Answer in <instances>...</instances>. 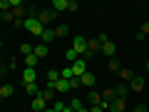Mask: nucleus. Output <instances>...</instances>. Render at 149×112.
I'll list each match as a JSON object with an SVG mask.
<instances>
[{"instance_id": "7ed1b4c3", "label": "nucleus", "mask_w": 149, "mask_h": 112, "mask_svg": "<svg viewBox=\"0 0 149 112\" xmlns=\"http://www.w3.org/2000/svg\"><path fill=\"white\" fill-rule=\"evenodd\" d=\"M70 50H74V55H82L85 57V52H87V40L82 35H74V43H72V48Z\"/></svg>"}, {"instance_id": "ea45409f", "label": "nucleus", "mask_w": 149, "mask_h": 112, "mask_svg": "<svg viewBox=\"0 0 149 112\" xmlns=\"http://www.w3.org/2000/svg\"><path fill=\"white\" fill-rule=\"evenodd\" d=\"M80 112H90V110H87V107H82V110H80Z\"/></svg>"}, {"instance_id": "4c0bfd02", "label": "nucleus", "mask_w": 149, "mask_h": 112, "mask_svg": "<svg viewBox=\"0 0 149 112\" xmlns=\"http://www.w3.org/2000/svg\"><path fill=\"white\" fill-rule=\"evenodd\" d=\"M3 75H5V67H0V80H3Z\"/></svg>"}, {"instance_id": "f257e3e1", "label": "nucleus", "mask_w": 149, "mask_h": 112, "mask_svg": "<svg viewBox=\"0 0 149 112\" xmlns=\"http://www.w3.org/2000/svg\"><path fill=\"white\" fill-rule=\"evenodd\" d=\"M22 27H25V30L30 32V35H37V37L42 35V30H45V27L40 25V20H37L35 15H27V18H22Z\"/></svg>"}, {"instance_id": "7c9ffc66", "label": "nucleus", "mask_w": 149, "mask_h": 112, "mask_svg": "<svg viewBox=\"0 0 149 112\" xmlns=\"http://www.w3.org/2000/svg\"><path fill=\"white\" fill-rule=\"evenodd\" d=\"M3 20H5V22H10V20H15V15H13V10H8V13H3Z\"/></svg>"}, {"instance_id": "39448f33", "label": "nucleus", "mask_w": 149, "mask_h": 112, "mask_svg": "<svg viewBox=\"0 0 149 112\" xmlns=\"http://www.w3.org/2000/svg\"><path fill=\"white\" fill-rule=\"evenodd\" d=\"M85 72H87V60L85 57H77L74 65H72V75H74V77H82Z\"/></svg>"}, {"instance_id": "6e6552de", "label": "nucleus", "mask_w": 149, "mask_h": 112, "mask_svg": "<svg viewBox=\"0 0 149 112\" xmlns=\"http://www.w3.org/2000/svg\"><path fill=\"white\" fill-rule=\"evenodd\" d=\"M30 107H32V112H45V110H47V102L37 95V97H32V105Z\"/></svg>"}, {"instance_id": "c85d7f7f", "label": "nucleus", "mask_w": 149, "mask_h": 112, "mask_svg": "<svg viewBox=\"0 0 149 112\" xmlns=\"http://www.w3.org/2000/svg\"><path fill=\"white\" fill-rule=\"evenodd\" d=\"M0 10H3V13L10 10V0H0Z\"/></svg>"}, {"instance_id": "e433bc0d", "label": "nucleus", "mask_w": 149, "mask_h": 112, "mask_svg": "<svg viewBox=\"0 0 149 112\" xmlns=\"http://www.w3.org/2000/svg\"><path fill=\"white\" fill-rule=\"evenodd\" d=\"M134 112H147V107H144V105H137V107H134Z\"/></svg>"}, {"instance_id": "37998d69", "label": "nucleus", "mask_w": 149, "mask_h": 112, "mask_svg": "<svg viewBox=\"0 0 149 112\" xmlns=\"http://www.w3.org/2000/svg\"><path fill=\"white\" fill-rule=\"evenodd\" d=\"M0 60H3V55H0Z\"/></svg>"}, {"instance_id": "79ce46f5", "label": "nucleus", "mask_w": 149, "mask_h": 112, "mask_svg": "<svg viewBox=\"0 0 149 112\" xmlns=\"http://www.w3.org/2000/svg\"><path fill=\"white\" fill-rule=\"evenodd\" d=\"M0 102H3V97H0Z\"/></svg>"}, {"instance_id": "b1692460", "label": "nucleus", "mask_w": 149, "mask_h": 112, "mask_svg": "<svg viewBox=\"0 0 149 112\" xmlns=\"http://www.w3.org/2000/svg\"><path fill=\"white\" fill-rule=\"evenodd\" d=\"M70 107H72V112H80L82 110V100H80V97H74V100L70 102Z\"/></svg>"}, {"instance_id": "f704fd0d", "label": "nucleus", "mask_w": 149, "mask_h": 112, "mask_svg": "<svg viewBox=\"0 0 149 112\" xmlns=\"http://www.w3.org/2000/svg\"><path fill=\"white\" fill-rule=\"evenodd\" d=\"M67 60H72V62L77 60V55H74V50H67Z\"/></svg>"}, {"instance_id": "a19ab883", "label": "nucleus", "mask_w": 149, "mask_h": 112, "mask_svg": "<svg viewBox=\"0 0 149 112\" xmlns=\"http://www.w3.org/2000/svg\"><path fill=\"white\" fill-rule=\"evenodd\" d=\"M147 70H149V62H147Z\"/></svg>"}, {"instance_id": "f3484780", "label": "nucleus", "mask_w": 149, "mask_h": 112, "mask_svg": "<svg viewBox=\"0 0 149 112\" xmlns=\"http://www.w3.org/2000/svg\"><path fill=\"white\" fill-rule=\"evenodd\" d=\"M13 85H0V97H3V100H8V97H13Z\"/></svg>"}, {"instance_id": "4be33fe9", "label": "nucleus", "mask_w": 149, "mask_h": 112, "mask_svg": "<svg viewBox=\"0 0 149 112\" xmlns=\"http://www.w3.org/2000/svg\"><path fill=\"white\" fill-rule=\"evenodd\" d=\"M20 52H22V55H32V52H35V48H32L30 43H22V45H20Z\"/></svg>"}, {"instance_id": "a211bd4d", "label": "nucleus", "mask_w": 149, "mask_h": 112, "mask_svg": "<svg viewBox=\"0 0 149 112\" xmlns=\"http://www.w3.org/2000/svg\"><path fill=\"white\" fill-rule=\"evenodd\" d=\"M25 92H27L30 97H37V95H40V87H37V82H30V85H25Z\"/></svg>"}, {"instance_id": "a878e982", "label": "nucleus", "mask_w": 149, "mask_h": 112, "mask_svg": "<svg viewBox=\"0 0 149 112\" xmlns=\"http://www.w3.org/2000/svg\"><path fill=\"white\" fill-rule=\"evenodd\" d=\"M119 77H122V80H132V77H134V72H132V70H119Z\"/></svg>"}, {"instance_id": "58836bf2", "label": "nucleus", "mask_w": 149, "mask_h": 112, "mask_svg": "<svg viewBox=\"0 0 149 112\" xmlns=\"http://www.w3.org/2000/svg\"><path fill=\"white\" fill-rule=\"evenodd\" d=\"M45 112H55V110H52V107H47V110H45Z\"/></svg>"}, {"instance_id": "ddd939ff", "label": "nucleus", "mask_w": 149, "mask_h": 112, "mask_svg": "<svg viewBox=\"0 0 149 112\" xmlns=\"http://www.w3.org/2000/svg\"><path fill=\"white\" fill-rule=\"evenodd\" d=\"M80 85H85V87H92V85H95V75H92L90 70H87V72L80 77Z\"/></svg>"}, {"instance_id": "1a4fd4ad", "label": "nucleus", "mask_w": 149, "mask_h": 112, "mask_svg": "<svg viewBox=\"0 0 149 112\" xmlns=\"http://www.w3.org/2000/svg\"><path fill=\"white\" fill-rule=\"evenodd\" d=\"M40 40H42V45L52 43V40H55V30H52V27H45V30H42V35H40Z\"/></svg>"}, {"instance_id": "0eeeda50", "label": "nucleus", "mask_w": 149, "mask_h": 112, "mask_svg": "<svg viewBox=\"0 0 149 112\" xmlns=\"http://www.w3.org/2000/svg\"><path fill=\"white\" fill-rule=\"evenodd\" d=\"M22 80H25V85L37 82V70L35 67H25V70H22Z\"/></svg>"}, {"instance_id": "aec40b11", "label": "nucleus", "mask_w": 149, "mask_h": 112, "mask_svg": "<svg viewBox=\"0 0 149 112\" xmlns=\"http://www.w3.org/2000/svg\"><path fill=\"white\" fill-rule=\"evenodd\" d=\"M55 30V37H65L70 32V25H57V27H52Z\"/></svg>"}, {"instance_id": "2f4dec72", "label": "nucleus", "mask_w": 149, "mask_h": 112, "mask_svg": "<svg viewBox=\"0 0 149 112\" xmlns=\"http://www.w3.org/2000/svg\"><path fill=\"white\" fill-rule=\"evenodd\" d=\"M65 107H67V105H65V102H55V105H52V110H55V112H62Z\"/></svg>"}, {"instance_id": "473e14b6", "label": "nucleus", "mask_w": 149, "mask_h": 112, "mask_svg": "<svg viewBox=\"0 0 149 112\" xmlns=\"http://www.w3.org/2000/svg\"><path fill=\"white\" fill-rule=\"evenodd\" d=\"M139 32H142V35H144V37H147V35H149V20H147V22H144V25H142V27H139Z\"/></svg>"}, {"instance_id": "f8f14e48", "label": "nucleus", "mask_w": 149, "mask_h": 112, "mask_svg": "<svg viewBox=\"0 0 149 112\" xmlns=\"http://www.w3.org/2000/svg\"><path fill=\"white\" fill-rule=\"evenodd\" d=\"M52 10H55V13L70 10V0H55V3H52Z\"/></svg>"}, {"instance_id": "c9c22d12", "label": "nucleus", "mask_w": 149, "mask_h": 112, "mask_svg": "<svg viewBox=\"0 0 149 112\" xmlns=\"http://www.w3.org/2000/svg\"><path fill=\"white\" fill-rule=\"evenodd\" d=\"M90 112H104V107H100V105H92V107H90Z\"/></svg>"}, {"instance_id": "20e7f679", "label": "nucleus", "mask_w": 149, "mask_h": 112, "mask_svg": "<svg viewBox=\"0 0 149 112\" xmlns=\"http://www.w3.org/2000/svg\"><path fill=\"white\" fill-rule=\"evenodd\" d=\"M97 52H102V43L100 40H87V52H85V60H90V57H95Z\"/></svg>"}, {"instance_id": "bb28decb", "label": "nucleus", "mask_w": 149, "mask_h": 112, "mask_svg": "<svg viewBox=\"0 0 149 112\" xmlns=\"http://www.w3.org/2000/svg\"><path fill=\"white\" fill-rule=\"evenodd\" d=\"M114 97H117V95H114V90H104V92H102V100H107V102H112Z\"/></svg>"}, {"instance_id": "5701e85b", "label": "nucleus", "mask_w": 149, "mask_h": 112, "mask_svg": "<svg viewBox=\"0 0 149 112\" xmlns=\"http://www.w3.org/2000/svg\"><path fill=\"white\" fill-rule=\"evenodd\" d=\"M107 67H109L112 72H119V70H122V65L117 62V57H112V60H109V65H107Z\"/></svg>"}, {"instance_id": "f03ea898", "label": "nucleus", "mask_w": 149, "mask_h": 112, "mask_svg": "<svg viewBox=\"0 0 149 112\" xmlns=\"http://www.w3.org/2000/svg\"><path fill=\"white\" fill-rule=\"evenodd\" d=\"M35 18L40 20V25H42V27H47V25H52V22H55V18H57V13H55L52 8H45V10H40V13H37Z\"/></svg>"}, {"instance_id": "6ab92c4d", "label": "nucleus", "mask_w": 149, "mask_h": 112, "mask_svg": "<svg viewBox=\"0 0 149 112\" xmlns=\"http://www.w3.org/2000/svg\"><path fill=\"white\" fill-rule=\"evenodd\" d=\"M60 80V70H47V85H55Z\"/></svg>"}, {"instance_id": "9b49d317", "label": "nucleus", "mask_w": 149, "mask_h": 112, "mask_svg": "<svg viewBox=\"0 0 149 112\" xmlns=\"http://www.w3.org/2000/svg\"><path fill=\"white\" fill-rule=\"evenodd\" d=\"M50 87H52L55 92H67V90H70V82H67V80H62V77H60V80L55 82V85H50Z\"/></svg>"}, {"instance_id": "72a5a7b5", "label": "nucleus", "mask_w": 149, "mask_h": 112, "mask_svg": "<svg viewBox=\"0 0 149 112\" xmlns=\"http://www.w3.org/2000/svg\"><path fill=\"white\" fill-rule=\"evenodd\" d=\"M72 87H80V77H72V80H70V90H72Z\"/></svg>"}, {"instance_id": "9d476101", "label": "nucleus", "mask_w": 149, "mask_h": 112, "mask_svg": "<svg viewBox=\"0 0 149 112\" xmlns=\"http://www.w3.org/2000/svg\"><path fill=\"white\" fill-rule=\"evenodd\" d=\"M127 110V102L122 100V97H117V100L112 102V107H109V112H124Z\"/></svg>"}, {"instance_id": "393cba45", "label": "nucleus", "mask_w": 149, "mask_h": 112, "mask_svg": "<svg viewBox=\"0 0 149 112\" xmlns=\"http://www.w3.org/2000/svg\"><path fill=\"white\" fill-rule=\"evenodd\" d=\"M90 102H92V105H100V102H102V95L92 90V92H90Z\"/></svg>"}, {"instance_id": "dca6fc26", "label": "nucleus", "mask_w": 149, "mask_h": 112, "mask_svg": "<svg viewBox=\"0 0 149 112\" xmlns=\"http://www.w3.org/2000/svg\"><path fill=\"white\" fill-rule=\"evenodd\" d=\"M35 57H37V60L47 57V45H42V43H40V45H35Z\"/></svg>"}, {"instance_id": "2eb2a0df", "label": "nucleus", "mask_w": 149, "mask_h": 112, "mask_svg": "<svg viewBox=\"0 0 149 112\" xmlns=\"http://www.w3.org/2000/svg\"><path fill=\"white\" fill-rule=\"evenodd\" d=\"M40 97H42V100L45 102H50V100H52V97H55V90H52V87H40Z\"/></svg>"}, {"instance_id": "cd10ccee", "label": "nucleus", "mask_w": 149, "mask_h": 112, "mask_svg": "<svg viewBox=\"0 0 149 112\" xmlns=\"http://www.w3.org/2000/svg\"><path fill=\"white\" fill-rule=\"evenodd\" d=\"M127 92H129V87H117V90H114V95L124 100V97H127Z\"/></svg>"}, {"instance_id": "4468645a", "label": "nucleus", "mask_w": 149, "mask_h": 112, "mask_svg": "<svg viewBox=\"0 0 149 112\" xmlns=\"http://www.w3.org/2000/svg\"><path fill=\"white\" fill-rule=\"evenodd\" d=\"M102 52H104L107 55V57H114V52H117V48H114V43H112V40H109V43H104V45H102Z\"/></svg>"}, {"instance_id": "423d86ee", "label": "nucleus", "mask_w": 149, "mask_h": 112, "mask_svg": "<svg viewBox=\"0 0 149 112\" xmlns=\"http://www.w3.org/2000/svg\"><path fill=\"white\" fill-rule=\"evenodd\" d=\"M129 90H134V92H142L144 90V77H142V75H134L132 80H129Z\"/></svg>"}, {"instance_id": "c756f323", "label": "nucleus", "mask_w": 149, "mask_h": 112, "mask_svg": "<svg viewBox=\"0 0 149 112\" xmlns=\"http://www.w3.org/2000/svg\"><path fill=\"white\" fill-rule=\"evenodd\" d=\"M97 40L104 45V43H109V35H107V32H100V35H97Z\"/></svg>"}, {"instance_id": "412c9836", "label": "nucleus", "mask_w": 149, "mask_h": 112, "mask_svg": "<svg viewBox=\"0 0 149 112\" xmlns=\"http://www.w3.org/2000/svg\"><path fill=\"white\" fill-rule=\"evenodd\" d=\"M35 65H37L35 52H32V55H25V67H35Z\"/></svg>"}]
</instances>
